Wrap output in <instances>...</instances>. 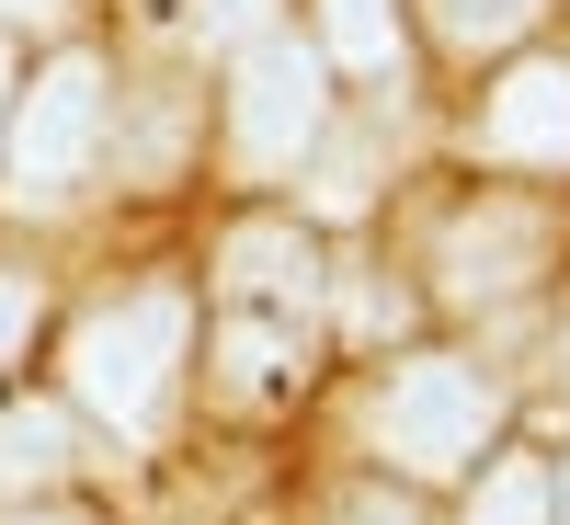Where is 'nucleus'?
<instances>
[{"label":"nucleus","instance_id":"1","mask_svg":"<svg viewBox=\"0 0 570 525\" xmlns=\"http://www.w3.org/2000/svg\"><path fill=\"white\" fill-rule=\"evenodd\" d=\"M183 354H195V285H126L69 331V400L104 411L115 435H149Z\"/></svg>","mask_w":570,"mask_h":525},{"label":"nucleus","instance_id":"2","mask_svg":"<svg viewBox=\"0 0 570 525\" xmlns=\"http://www.w3.org/2000/svg\"><path fill=\"white\" fill-rule=\"evenodd\" d=\"M104 137H115V80L91 46H58L23 91H12V115H0V195L12 206H69L91 161H104Z\"/></svg>","mask_w":570,"mask_h":525},{"label":"nucleus","instance_id":"3","mask_svg":"<svg viewBox=\"0 0 570 525\" xmlns=\"http://www.w3.org/2000/svg\"><path fill=\"white\" fill-rule=\"evenodd\" d=\"M331 137V58L308 35H252L240 69H228V149L252 172H297L308 149Z\"/></svg>","mask_w":570,"mask_h":525},{"label":"nucleus","instance_id":"4","mask_svg":"<svg viewBox=\"0 0 570 525\" xmlns=\"http://www.w3.org/2000/svg\"><path fill=\"white\" fill-rule=\"evenodd\" d=\"M491 422H502V389L480 366H456V354H411V366H389V389H376V446H389L411 480L468 468L491 446Z\"/></svg>","mask_w":570,"mask_h":525},{"label":"nucleus","instance_id":"5","mask_svg":"<svg viewBox=\"0 0 570 525\" xmlns=\"http://www.w3.org/2000/svg\"><path fill=\"white\" fill-rule=\"evenodd\" d=\"M548 252H559V229H548V206H525V195H480V206H456L445 217V241H434V285L445 298H525V285L548 274Z\"/></svg>","mask_w":570,"mask_h":525},{"label":"nucleus","instance_id":"6","mask_svg":"<svg viewBox=\"0 0 570 525\" xmlns=\"http://www.w3.org/2000/svg\"><path fill=\"white\" fill-rule=\"evenodd\" d=\"M480 161H502V172H570V58H513L480 91Z\"/></svg>","mask_w":570,"mask_h":525},{"label":"nucleus","instance_id":"7","mask_svg":"<svg viewBox=\"0 0 570 525\" xmlns=\"http://www.w3.org/2000/svg\"><path fill=\"white\" fill-rule=\"evenodd\" d=\"M320 241L297 217H240L217 241V309H274V320H308L320 309Z\"/></svg>","mask_w":570,"mask_h":525},{"label":"nucleus","instance_id":"8","mask_svg":"<svg viewBox=\"0 0 570 525\" xmlns=\"http://www.w3.org/2000/svg\"><path fill=\"white\" fill-rule=\"evenodd\" d=\"M217 366L240 389H285L308 366V320H274V309H217Z\"/></svg>","mask_w":570,"mask_h":525},{"label":"nucleus","instance_id":"9","mask_svg":"<svg viewBox=\"0 0 570 525\" xmlns=\"http://www.w3.org/2000/svg\"><path fill=\"white\" fill-rule=\"evenodd\" d=\"M320 58L354 69V80H389L400 69V0H320Z\"/></svg>","mask_w":570,"mask_h":525},{"label":"nucleus","instance_id":"10","mask_svg":"<svg viewBox=\"0 0 570 525\" xmlns=\"http://www.w3.org/2000/svg\"><path fill=\"white\" fill-rule=\"evenodd\" d=\"M58 468H69V411L58 400H0V492L58 480Z\"/></svg>","mask_w":570,"mask_h":525},{"label":"nucleus","instance_id":"11","mask_svg":"<svg viewBox=\"0 0 570 525\" xmlns=\"http://www.w3.org/2000/svg\"><path fill=\"white\" fill-rule=\"evenodd\" d=\"M548 12V0H434V35L456 46V58H491V46H513Z\"/></svg>","mask_w":570,"mask_h":525},{"label":"nucleus","instance_id":"12","mask_svg":"<svg viewBox=\"0 0 570 525\" xmlns=\"http://www.w3.org/2000/svg\"><path fill=\"white\" fill-rule=\"evenodd\" d=\"M468 525H548V468L537 457H502L480 492H468Z\"/></svg>","mask_w":570,"mask_h":525},{"label":"nucleus","instance_id":"13","mask_svg":"<svg viewBox=\"0 0 570 525\" xmlns=\"http://www.w3.org/2000/svg\"><path fill=\"white\" fill-rule=\"evenodd\" d=\"M35 331H46V274L35 263H0V366H23Z\"/></svg>","mask_w":570,"mask_h":525},{"label":"nucleus","instance_id":"14","mask_svg":"<svg viewBox=\"0 0 570 525\" xmlns=\"http://www.w3.org/2000/svg\"><path fill=\"white\" fill-rule=\"evenodd\" d=\"M274 12L285 0H183V23H195L206 46H252V35H274Z\"/></svg>","mask_w":570,"mask_h":525},{"label":"nucleus","instance_id":"15","mask_svg":"<svg viewBox=\"0 0 570 525\" xmlns=\"http://www.w3.org/2000/svg\"><path fill=\"white\" fill-rule=\"evenodd\" d=\"M343 525H411V503H389V492H354V503H343Z\"/></svg>","mask_w":570,"mask_h":525},{"label":"nucleus","instance_id":"16","mask_svg":"<svg viewBox=\"0 0 570 525\" xmlns=\"http://www.w3.org/2000/svg\"><path fill=\"white\" fill-rule=\"evenodd\" d=\"M69 0H0V23H58Z\"/></svg>","mask_w":570,"mask_h":525},{"label":"nucleus","instance_id":"17","mask_svg":"<svg viewBox=\"0 0 570 525\" xmlns=\"http://www.w3.org/2000/svg\"><path fill=\"white\" fill-rule=\"evenodd\" d=\"M548 525H570V457L548 468Z\"/></svg>","mask_w":570,"mask_h":525},{"label":"nucleus","instance_id":"18","mask_svg":"<svg viewBox=\"0 0 570 525\" xmlns=\"http://www.w3.org/2000/svg\"><path fill=\"white\" fill-rule=\"evenodd\" d=\"M12 91H23V58H12V35H0V115H12Z\"/></svg>","mask_w":570,"mask_h":525},{"label":"nucleus","instance_id":"19","mask_svg":"<svg viewBox=\"0 0 570 525\" xmlns=\"http://www.w3.org/2000/svg\"><path fill=\"white\" fill-rule=\"evenodd\" d=\"M23 525H80V514H23Z\"/></svg>","mask_w":570,"mask_h":525}]
</instances>
